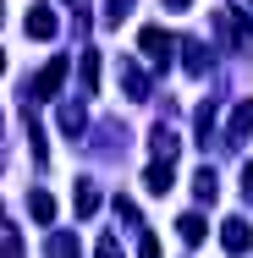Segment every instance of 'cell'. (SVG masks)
<instances>
[{
	"label": "cell",
	"mask_w": 253,
	"mask_h": 258,
	"mask_svg": "<svg viewBox=\"0 0 253 258\" xmlns=\"http://www.w3.org/2000/svg\"><path fill=\"white\" fill-rule=\"evenodd\" d=\"M116 72H121V88H127V99H149V83H143V72H138L132 60H116Z\"/></svg>",
	"instance_id": "obj_6"
},
{
	"label": "cell",
	"mask_w": 253,
	"mask_h": 258,
	"mask_svg": "<svg viewBox=\"0 0 253 258\" xmlns=\"http://www.w3.org/2000/svg\"><path fill=\"white\" fill-rule=\"evenodd\" d=\"M143 187H149L154 198H165V192H171V159H160V154H154V165L143 170Z\"/></svg>",
	"instance_id": "obj_5"
},
{
	"label": "cell",
	"mask_w": 253,
	"mask_h": 258,
	"mask_svg": "<svg viewBox=\"0 0 253 258\" xmlns=\"http://www.w3.org/2000/svg\"><path fill=\"white\" fill-rule=\"evenodd\" d=\"M94 209H99V187L83 181V187H77V214H94Z\"/></svg>",
	"instance_id": "obj_16"
},
{
	"label": "cell",
	"mask_w": 253,
	"mask_h": 258,
	"mask_svg": "<svg viewBox=\"0 0 253 258\" xmlns=\"http://www.w3.org/2000/svg\"><path fill=\"white\" fill-rule=\"evenodd\" d=\"M22 28H28V39H55V33H61V17H55L50 6H33Z\"/></svg>",
	"instance_id": "obj_4"
},
{
	"label": "cell",
	"mask_w": 253,
	"mask_h": 258,
	"mask_svg": "<svg viewBox=\"0 0 253 258\" xmlns=\"http://www.w3.org/2000/svg\"><path fill=\"white\" fill-rule=\"evenodd\" d=\"M138 50H143V60H154V66H171L176 39H171L165 28H143V33H138Z\"/></svg>",
	"instance_id": "obj_1"
},
{
	"label": "cell",
	"mask_w": 253,
	"mask_h": 258,
	"mask_svg": "<svg viewBox=\"0 0 253 258\" xmlns=\"http://www.w3.org/2000/svg\"><path fill=\"white\" fill-rule=\"evenodd\" d=\"M83 94H99V55H83Z\"/></svg>",
	"instance_id": "obj_14"
},
{
	"label": "cell",
	"mask_w": 253,
	"mask_h": 258,
	"mask_svg": "<svg viewBox=\"0 0 253 258\" xmlns=\"http://www.w3.org/2000/svg\"><path fill=\"white\" fill-rule=\"evenodd\" d=\"M127 11H132V0H105V28H121Z\"/></svg>",
	"instance_id": "obj_15"
},
{
	"label": "cell",
	"mask_w": 253,
	"mask_h": 258,
	"mask_svg": "<svg viewBox=\"0 0 253 258\" xmlns=\"http://www.w3.org/2000/svg\"><path fill=\"white\" fill-rule=\"evenodd\" d=\"M165 11H193V0H165Z\"/></svg>",
	"instance_id": "obj_20"
},
{
	"label": "cell",
	"mask_w": 253,
	"mask_h": 258,
	"mask_svg": "<svg viewBox=\"0 0 253 258\" xmlns=\"http://www.w3.org/2000/svg\"><path fill=\"white\" fill-rule=\"evenodd\" d=\"M237 187H242V198H248V209H253V165H242V176H237Z\"/></svg>",
	"instance_id": "obj_19"
},
{
	"label": "cell",
	"mask_w": 253,
	"mask_h": 258,
	"mask_svg": "<svg viewBox=\"0 0 253 258\" xmlns=\"http://www.w3.org/2000/svg\"><path fill=\"white\" fill-rule=\"evenodd\" d=\"M220 247H226V253H248V247H253V225L237 220V214L220 220Z\"/></svg>",
	"instance_id": "obj_3"
},
{
	"label": "cell",
	"mask_w": 253,
	"mask_h": 258,
	"mask_svg": "<svg viewBox=\"0 0 253 258\" xmlns=\"http://www.w3.org/2000/svg\"><path fill=\"white\" fill-rule=\"evenodd\" d=\"M28 209H33V220H39V225H50V220H55V198H50V192H33Z\"/></svg>",
	"instance_id": "obj_13"
},
{
	"label": "cell",
	"mask_w": 253,
	"mask_h": 258,
	"mask_svg": "<svg viewBox=\"0 0 253 258\" xmlns=\"http://www.w3.org/2000/svg\"><path fill=\"white\" fill-rule=\"evenodd\" d=\"M231 33H237V44H242V50L253 44V22H248V17H231Z\"/></svg>",
	"instance_id": "obj_18"
},
{
	"label": "cell",
	"mask_w": 253,
	"mask_h": 258,
	"mask_svg": "<svg viewBox=\"0 0 253 258\" xmlns=\"http://www.w3.org/2000/svg\"><path fill=\"white\" fill-rule=\"evenodd\" d=\"M50 253H55V258L77 253V236H66V231H55V236H50Z\"/></svg>",
	"instance_id": "obj_17"
},
{
	"label": "cell",
	"mask_w": 253,
	"mask_h": 258,
	"mask_svg": "<svg viewBox=\"0 0 253 258\" xmlns=\"http://www.w3.org/2000/svg\"><path fill=\"white\" fill-rule=\"evenodd\" d=\"M204 231H209V225H204V214H182V220H176V236H182L187 247H198Z\"/></svg>",
	"instance_id": "obj_10"
},
{
	"label": "cell",
	"mask_w": 253,
	"mask_h": 258,
	"mask_svg": "<svg viewBox=\"0 0 253 258\" xmlns=\"http://www.w3.org/2000/svg\"><path fill=\"white\" fill-rule=\"evenodd\" d=\"M182 50H187V55H182V66H187V72H193V77H204V72H209V50H204L198 39H187V44H182Z\"/></svg>",
	"instance_id": "obj_11"
},
{
	"label": "cell",
	"mask_w": 253,
	"mask_h": 258,
	"mask_svg": "<svg viewBox=\"0 0 253 258\" xmlns=\"http://www.w3.org/2000/svg\"><path fill=\"white\" fill-rule=\"evenodd\" d=\"M248 132H253V99H242L237 110H231V138H226V143H242Z\"/></svg>",
	"instance_id": "obj_9"
},
{
	"label": "cell",
	"mask_w": 253,
	"mask_h": 258,
	"mask_svg": "<svg viewBox=\"0 0 253 258\" xmlns=\"http://www.w3.org/2000/svg\"><path fill=\"white\" fill-rule=\"evenodd\" d=\"M215 192H220L215 170H209V165H198V170H193V198H198V204H215Z\"/></svg>",
	"instance_id": "obj_8"
},
{
	"label": "cell",
	"mask_w": 253,
	"mask_h": 258,
	"mask_svg": "<svg viewBox=\"0 0 253 258\" xmlns=\"http://www.w3.org/2000/svg\"><path fill=\"white\" fill-rule=\"evenodd\" d=\"M61 83H66V55H55L50 66L28 83V94H33V99H55V94H61Z\"/></svg>",
	"instance_id": "obj_2"
},
{
	"label": "cell",
	"mask_w": 253,
	"mask_h": 258,
	"mask_svg": "<svg viewBox=\"0 0 253 258\" xmlns=\"http://www.w3.org/2000/svg\"><path fill=\"white\" fill-rule=\"evenodd\" d=\"M248 6H253V0H248Z\"/></svg>",
	"instance_id": "obj_23"
},
{
	"label": "cell",
	"mask_w": 253,
	"mask_h": 258,
	"mask_svg": "<svg viewBox=\"0 0 253 258\" xmlns=\"http://www.w3.org/2000/svg\"><path fill=\"white\" fill-rule=\"evenodd\" d=\"M72 6H83V0H72Z\"/></svg>",
	"instance_id": "obj_22"
},
{
	"label": "cell",
	"mask_w": 253,
	"mask_h": 258,
	"mask_svg": "<svg viewBox=\"0 0 253 258\" xmlns=\"http://www.w3.org/2000/svg\"><path fill=\"white\" fill-rule=\"evenodd\" d=\"M0 72H6V55H0Z\"/></svg>",
	"instance_id": "obj_21"
},
{
	"label": "cell",
	"mask_w": 253,
	"mask_h": 258,
	"mask_svg": "<svg viewBox=\"0 0 253 258\" xmlns=\"http://www.w3.org/2000/svg\"><path fill=\"white\" fill-rule=\"evenodd\" d=\"M55 126H61L66 138H77V132L88 126V115H83V104H61V110H55Z\"/></svg>",
	"instance_id": "obj_7"
},
{
	"label": "cell",
	"mask_w": 253,
	"mask_h": 258,
	"mask_svg": "<svg viewBox=\"0 0 253 258\" xmlns=\"http://www.w3.org/2000/svg\"><path fill=\"white\" fill-rule=\"evenodd\" d=\"M149 149H154L160 159H171V154H176V132H165V126H154V132H149Z\"/></svg>",
	"instance_id": "obj_12"
}]
</instances>
